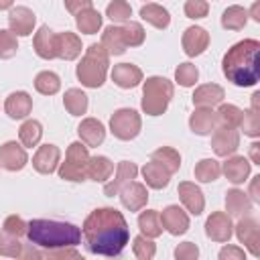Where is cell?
<instances>
[{
  "instance_id": "1",
  "label": "cell",
  "mask_w": 260,
  "mask_h": 260,
  "mask_svg": "<svg viewBox=\"0 0 260 260\" xmlns=\"http://www.w3.org/2000/svg\"><path fill=\"white\" fill-rule=\"evenodd\" d=\"M81 236L91 254L118 256L130 242V228L116 207H98L85 217Z\"/></svg>"
},
{
  "instance_id": "2",
  "label": "cell",
  "mask_w": 260,
  "mask_h": 260,
  "mask_svg": "<svg viewBox=\"0 0 260 260\" xmlns=\"http://www.w3.org/2000/svg\"><path fill=\"white\" fill-rule=\"evenodd\" d=\"M221 71L236 87H252L260 79V43L256 39L238 41L221 59Z\"/></svg>"
},
{
  "instance_id": "3",
  "label": "cell",
  "mask_w": 260,
  "mask_h": 260,
  "mask_svg": "<svg viewBox=\"0 0 260 260\" xmlns=\"http://www.w3.org/2000/svg\"><path fill=\"white\" fill-rule=\"evenodd\" d=\"M26 238L32 246L45 250L75 248L81 242V228L59 219H30L26 225Z\"/></svg>"
},
{
  "instance_id": "4",
  "label": "cell",
  "mask_w": 260,
  "mask_h": 260,
  "mask_svg": "<svg viewBox=\"0 0 260 260\" xmlns=\"http://www.w3.org/2000/svg\"><path fill=\"white\" fill-rule=\"evenodd\" d=\"M108 67H110V55L104 51L102 45L93 43L85 49V55L81 57L79 65L75 67V75L83 87L98 89L106 81Z\"/></svg>"
},
{
  "instance_id": "5",
  "label": "cell",
  "mask_w": 260,
  "mask_h": 260,
  "mask_svg": "<svg viewBox=\"0 0 260 260\" xmlns=\"http://www.w3.org/2000/svg\"><path fill=\"white\" fill-rule=\"evenodd\" d=\"M173 93H175V85L167 77H160V75L146 77V81L142 83V100H140L142 112L146 116L165 114L173 100Z\"/></svg>"
},
{
  "instance_id": "6",
  "label": "cell",
  "mask_w": 260,
  "mask_h": 260,
  "mask_svg": "<svg viewBox=\"0 0 260 260\" xmlns=\"http://www.w3.org/2000/svg\"><path fill=\"white\" fill-rule=\"evenodd\" d=\"M89 162V152L83 142H71L65 152V162H59V177L71 183L85 181V169Z\"/></svg>"
},
{
  "instance_id": "7",
  "label": "cell",
  "mask_w": 260,
  "mask_h": 260,
  "mask_svg": "<svg viewBox=\"0 0 260 260\" xmlns=\"http://www.w3.org/2000/svg\"><path fill=\"white\" fill-rule=\"evenodd\" d=\"M140 128H142V118L132 108H120L110 118V132L118 140H132V138H136L140 134Z\"/></svg>"
},
{
  "instance_id": "8",
  "label": "cell",
  "mask_w": 260,
  "mask_h": 260,
  "mask_svg": "<svg viewBox=\"0 0 260 260\" xmlns=\"http://www.w3.org/2000/svg\"><path fill=\"white\" fill-rule=\"evenodd\" d=\"M232 234H234V223H232V217L225 211H213L205 219V236L211 242L225 244V242H230Z\"/></svg>"
},
{
  "instance_id": "9",
  "label": "cell",
  "mask_w": 260,
  "mask_h": 260,
  "mask_svg": "<svg viewBox=\"0 0 260 260\" xmlns=\"http://www.w3.org/2000/svg\"><path fill=\"white\" fill-rule=\"evenodd\" d=\"M37 16L28 6H12L8 12V30L14 37H28L35 30Z\"/></svg>"
},
{
  "instance_id": "10",
  "label": "cell",
  "mask_w": 260,
  "mask_h": 260,
  "mask_svg": "<svg viewBox=\"0 0 260 260\" xmlns=\"http://www.w3.org/2000/svg\"><path fill=\"white\" fill-rule=\"evenodd\" d=\"M26 162H28L26 150L16 140H8L0 146V167L2 169L16 173V171H22L26 167Z\"/></svg>"
},
{
  "instance_id": "11",
  "label": "cell",
  "mask_w": 260,
  "mask_h": 260,
  "mask_svg": "<svg viewBox=\"0 0 260 260\" xmlns=\"http://www.w3.org/2000/svg\"><path fill=\"white\" fill-rule=\"evenodd\" d=\"M211 148L217 156H232L240 148V132L217 126L211 132Z\"/></svg>"
},
{
  "instance_id": "12",
  "label": "cell",
  "mask_w": 260,
  "mask_h": 260,
  "mask_svg": "<svg viewBox=\"0 0 260 260\" xmlns=\"http://www.w3.org/2000/svg\"><path fill=\"white\" fill-rule=\"evenodd\" d=\"M158 215L162 230H167L171 236H183L189 230V215L179 205H167Z\"/></svg>"
},
{
  "instance_id": "13",
  "label": "cell",
  "mask_w": 260,
  "mask_h": 260,
  "mask_svg": "<svg viewBox=\"0 0 260 260\" xmlns=\"http://www.w3.org/2000/svg\"><path fill=\"white\" fill-rule=\"evenodd\" d=\"M258 219L252 217V215H244L238 219L236 223V236L240 240V244L246 246V250L252 254V256H258L260 250H258Z\"/></svg>"
},
{
  "instance_id": "14",
  "label": "cell",
  "mask_w": 260,
  "mask_h": 260,
  "mask_svg": "<svg viewBox=\"0 0 260 260\" xmlns=\"http://www.w3.org/2000/svg\"><path fill=\"white\" fill-rule=\"evenodd\" d=\"M181 45L187 57H199L209 47V32L203 26H189L183 32Z\"/></svg>"
},
{
  "instance_id": "15",
  "label": "cell",
  "mask_w": 260,
  "mask_h": 260,
  "mask_svg": "<svg viewBox=\"0 0 260 260\" xmlns=\"http://www.w3.org/2000/svg\"><path fill=\"white\" fill-rule=\"evenodd\" d=\"M59 160H61V150L55 144H43L37 148L35 156H32V167L37 173L41 175H51L59 169Z\"/></svg>"
},
{
  "instance_id": "16",
  "label": "cell",
  "mask_w": 260,
  "mask_h": 260,
  "mask_svg": "<svg viewBox=\"0 0 260 260\" xmlns=\"http://www.w3.org/2000/svg\"><path fill=\"white\" fill-rule=\"evenodd\" d=\"M136 175H138L136 162H132V160H120L118 162V169H116V177L104 185V195H108V197L118 195L122 191V187H126L128 183H132L136 179Z\"/></svg>"
},
{
  "instance_id": "17",
  "label": "cell",
  "mask_w": 260,
  "mask_h": 260,
  "mask_svg": "<svg viewBox=\"0 0 260 260\" xmlns=\"http://www.w3.org/2000/svg\"><path fill=\"white\" fill-rule=\"evenodd\" d=\"M177 193H179V199L181 203L185 205V209L193 215H201L203 209H205V197H203V191L191 183V181H183L179 183L177 187Z\"/></svg>"
},
{
  "instance_id": "18",
  "label": "cell",
  "mask_w": 260,
  "mask_h": 260,
  "mask_svg": "<svg viewBox=\"0 0 260 260\" xmlns=\"http://www.w3.org/2000/svg\"><path fill=\"white\" fill-rule=\"evenodd\" d=\"M112 81L122 89H132L142 83V69L134 63H118L112 69Z\"/></svg>"
},
{
  "instance_id": "19",
  "label": "cell",
  "mask_w": 260,
  "mask_h": 260,
  "mask_svg": "<svg viewBox=\"0 0 260 260\" xmlns=\"http://www.w3.org/2000/svg\"><path fill=\"white\" fill-rule=\"evenodd\" d=\"M120 201H122V205H124L128 211H140L142 207H146V201H148L146 185H142V183H138V181L128 183V185L122 187V191H120Z\"/></svg>"
},
{
  "instance_id": "20",
  "label": "cell",
  "mask_w": 260,
  "mask_h": 260,
  "mask_svg": "<svg viewBox=\"0 0 260 260\" xmlns=\"http://www.w3.org/2000/svg\"><path fill=\"white\" fill-rule=\"evenodd\" d=\"M32 47H35V53L41 57V59H55L57 57V32H53L47 24H43L37 32H35V39H32Z\"/></svg>"
},
{
  "instance_id": "21",
  "label": "cell",
  "mask_w": 260,
  "mask_h": 260,
  "mask_svg": "<svg viewBox=\"0 0 260 260\" xmlns=\"http://www.w3.org/2000/svg\"><path fill=\"white\" fill-rule=\"evenodd\" d=\"M250 169H252V162L246 156H236V154L228 156V160L221 165V173L234 185H242L244 181H248Z\"/></svg>"
},
{
  "instance_id": "22",
  "label": "cell",
  "mask_w": 260,
  "mask_h": 260,
  "mask_svg": "<svg viewBox=\"0 0 260 260\" xmlns=\"http://www.w3.org/2000/svg\"><path fill=\"white\" fill-rule=\"evenodd\" d=\"M189 128L197 136H207L217 128V118L211 108H195L189 116Z\"/></svg>"
},
{
  "instance_id": "23",
  "label": "cell",
  "mask_w": 260,
  "mask_h": 260,
  "mask_svg": "<svg viewBox=\"0 0 260 260\" xmlns=\"http://www.w3.org/2000/svg\"><path fill=\"white\" fill-rule=\"evenodd\" d=\"M225 98V91L221 85L217 83H203L199 87H195L193 91V106L195 108H213L217 104H221V100Z\"/></svg>"
},
{
  "instance_id": "24",
  "label": "cell",
  "mask_w": 260,
  "mask_h": 260,
  "mask_svg": "<svg viewBox=\"0 0 260 260\" xmlns=\"http://www.w3.org/2000/svg\"><path fill=\"white\" fill-rule=\"evenodd\" d=\"M32 110V98L26 91H12L4 102V112L12 120H22Z\"/></svg>"
},
{
  "instance_id": "25",
  "label": "cell",
  "mask_w": 260,
  "mask_h": 260,
  "mask_svg": "<svg viewBox=\"0 0 260 260\" xmlns=\"http://www.w3.org/2000/svg\"><path fill=\"white\" fill-rule=\"evenodd\" d=\"M77 134H79L81 142L87 148L89 146H100L104 142V138H106V126L98 118H85L77 126Z\"/></svg>"
},
{
  "instance_id": "26",
  "label": "cell",
  "mask_w": 260,
  "mask_h": 260,
  "mask_svg": "<svg viewBox=\"0 0 260 260\" xmlns=\"http://www.w3.org/2000/svg\"><path fill=\"white\" fill-rule=\"evenodd\" d=\"M252 201L250 197L242 191V189H230L225 193V213L230 217H244V215H250L252 211Z\"/></svg>"
},
{
  "instance_id": "27",
  "label": "cell",
  "mask_w": 260,
  "mask_h": 260,
  "mask_svg": "<svg viewBox=\"0 0 260 260\" xmlns=\"http://www.w3.org/2000/svg\"><path fill=\"white\" fill-rule=\"evenodd\" d=\"M114 173V162L104 156V154H95V156H89V162H87V169H85V179L89 181H95V183H106Z\"/></svg>"
},
{
  "instance_id": "28",
  "label": "cell",
  "mask_w": 260,
  "mask_h": 260,
  "mask_svg": "<svg viewBox=\"0 0 260 260\" xmlns=\"http://www.w3.org/2000/svg\"><path fill=\"white\" fill-rule=\"evenodd\" d=\"M81 55V39L75 32H59L57 35V57L63 61H73Z\"/></svg>"
},
{
  "instance_id": "29",
  "label": "cell",
  "mask_w": 260,
  "mask_h": 260,
  "mask_svg": "<svg viewBox=\"0 0 260 260\" xmlns=\"http://www.w3.org/2000/svg\"><path fill=\"white\" fill-rule=\"evenodd\" d=\"M140 18L146 20L148 24H152L154 28H160L165 30L169 24H171V16H169V10L156 2H148V4H142L140 6Z\"/></svg>"
},
{
  "instance_id": "30",
  "label": "cell",
  "mask_w": 260,
  "mask_h": 260,
  "mask_svg": "<svg viewBox=\"0 0 260 260\" xmlns=\"http://www.w3.org/2000/svg\"><path fill=\"white\" fill-rule=\"evenodd\" d=\"M102 47H104V51L112 57V55H124L126 53V43H124V37H122V28L120 26H116V24H110V26H106L104 28V32H102V43H100Z\"/></svg>"
},
{
  "instance_id": "31",
  "label": "cell",
  "mask_w": 260,
  "mask_h": 260,
  "mask_svg": "<svg viewBox=\"0 0 260 260\" xmlns=\"http://www.w3.org/2000/svg\"><path fill=\"white\" fill-rule=\"evenodd\" d=\"M215 118H217V126L238 130L242 126L244 110L238 108V106H234V104H219V108L215 112Z\"/></svg>"
},
{
  "instance_id": "32",
  "label": "cell",
  "mask_w": 260,
  "mask_h": 260,
  "mask_svg": "<svg viewBox=\"0 0 260 260\" xmlns=\"http://www.w3.org/2000/svg\"><path fill=\"white\" fill-rule=\"evenodd\" d=\"M150 160L158 162L169 175H173V173H177L181 169V154L173 146H160V148H156L150 154Z\"/></svg>"
},
{
  "instance_id": "33",
  "label": "cell",
  "mask_w": 260,
  "mask_h": 260,
  "mask_svg": "<svg viewBox=\"0 0 260 260\" xmlns=\"http://www.w3.org/2000/svg\"><path fill=\"white\" fill-rule=\"evenodd\" d=\"M142 177H144V181L150 189H165L171 181V175L154 160H150L142 167Z\"/></svg>"
},
{
  "instance_id": "34",
  "label": "cell",
  "mask_w": 260,
  "mask_h": 260,
  "mask_svg": "<svg viewBox=\"0 0 260 260\" xmlns=\"http://www.w3.org/2000/svg\"><path fill=\"white\" fill-rule=\"evenodd\" d=\"M138 228L140 234L144 238H158L162 234V223H160V215L156 209H146L138 215Z\"/></svg>"
},
{
  "instance_id": "35",
  "label": "cell",
  "mask_w": 260,
  "mask_h": 260,
  "mask_svg": "<svg viewBox=\"0 0 260 260\" xmlns=\"http://www.w3.org/2000/svg\"><path fill=\"white\" fill-rule=\"evenodd\" d=\"M75 24H77V28L83 35H95L102 28V14L93 6L91 8H85V10H81V12L75 14Z\"/></svg>"
},
{
  "instance_id": "36",
  "label": "cell",
  "mask_w": 260,
  "mask_h": 260,
  "mask_svg": "<svg viewBox=\"0 0 260 260\" xmlns=\"http://www.w3.org/2000/svg\"><path fill=\"white\" fill-rule=\"evenodd\" d=\"M246 22H248V10L244 6L232 4L221 14V26L228 30H242L246 26Z\"/></svg>"
},
{
  "instance_id": "37",
  "label": "cell",
  "mask_w": 260,
  "mask_h": 260,
  "mask_svg": "<svg viewBox=\"0 0 260 260\" xmlns=\"http://www.w3.org/2000/svg\"><path fill=\"white\" fill-rule=\"evenodd\" d=\"M87 95H85V91H81L79 87H71V89H67L65 91V95H63V106H65V110L71 114V116H81V114H85L87 112Z\"/></svg>"
},
{
  "instance_id": "38",
  "label": "cell",
  "mask_w": 260,
  "mask_h": 260,
  "mask_svg": "<svg viewBox=\"0 0 260 260\" xmlns=\"http://www.w3.org/2000/svg\"><path fill=\"white\" fill-rule=\"evenodd\" d=\"M258 98H260V93L256 91L254 95H252V108L250 110H244V118H242V130H244V134L246 136H250V138H256L258 134H260V118H258Z\"/></svg>"
},
{
  "instance_id": "39",
  "label": "cell",
  "mask_w": 260,
  "mask_h": 260,
  "mask_svg": "<svg viewBox=\"0 0 260 260\" xmlns=\"http://www.w3.org/2000/svg\"><path fill=\"white\" fill-rule=\"evenodd\" d=\"M18 138H20V144L26 146V148H32L41 142L43 138V126L39 120H24L22 126L18 128Z\"/></svg>"
},
{
  "instance_id": "40",
  "label": "cell",
  "mask_w": 260,
  "mask_h": 260,
  "mask_svg": "<svg viewBox=\"0 0 260 260\" xmlns=\"http://www.w3.org/2000/svg\"><path fill=\"white\" fill-rule=\"evenodd\" d=\"M193 173H195V179H197V181H201V183H211V181L219 179V175H221V165H219L215 158H201V160L195 165Z\"/></svg>"
},
{
  "instance_id": "41",
  "label": "cell",
  "mask_w": 260,
  "mask_h": 260,
  "mask_svg": "<svg viewBox=\"0 0 260 260\" xmlns=\"http://www.w3.org/2000/svg\"><path fill=\"white\" fill-rule=\"evenodd\" d=\"M35 89L43 95H55L61 89V79L53 71H41L35 77Z\"/></svg>"
},
{
  "instance_id": "42",
  "label": "cell",
  "mask_w": 260,
  "mask_h": 260,
  "mask_svg": "<svg viewBox=\"0 0 260 260\" xmlns=\"http://www.w3.org/2000/svg\"><path fill=\"white\" fill-rule=\"evenodd\" d=\"M120 28H122V37H124L126 47H140L144 43V28H142L140 22L128 20Z\"/></svg>"
},
{
  "instance_id": "43",
  "label": "cell",
  "mask_w": 260,
  "mask_h": 260,
  "mask_svg": "<svg viewBox=\"0 0 260 260\" xmlns=\"http://www.w3.org/2000/svg\"><path fill=\"white\" fill-rule=\"evenodd\" d=\"M199 79V69L193 63H179V67L175 69V81L181 87H193Z\"/></svg>"
},
{
  "instance_id": "44",
  "label": "cell",
  "mask_w": 260,
  "mask_h": 260,
  "mask_svg": "<svg viewBox=\"0 0 260 260\" xmlns=\"http://www.w3.org/2000/svg\"><path fill=\"white\" fill-rule=\"evenodd\" d=\"M132 252L136 260H152L156 254V244L150 238H144L142 234L132 240Z\"/></svg>"
},
{
  "instance_id": "45",
  "label": "cell",
  "mask_w": 260,
  "mask_h": 260,
  "mask_svg": "<svg viewBox=\"0 0 260 260\" xmlns=\"http://www.w3.org/2000/svg\"><path fill=\"white\" fill-rule=\"evenodd\" d=\"M106 16L112 22H128L130 16H132V8L124 0H114V2H110L106 6Z\"/></svg>"
},
{
  "instance_id": "46",
  "label": "cell",
  "mask_w": 260,
  "mask_h": 260,
  "mask_svg": "<svg viewBox=\"0 0 260 260\" xmlns=\"http://www.w3.org/2000/svg\"><path fill=\"white\" fill-rule=\"evenodd\" d=\"M22 246L24 244H20L18 238H14V236H10L6 232H0V256L16 260L20 256V252H22Z\"/></svg>"
},
{
  "instance_id": "47",
  "label": "cell",
  "mask_w": 260,
  "mask_h": 260,
  "mask_svg": "<svg viewBox=\"0 0 260 260\" xmlns=\"http://www.w3.org/2000/svg\"><path fill=\"white\" fill-rule=\"evenodd\" d=\"M18 51V41L16 37L6 30V28H0V59H12Z\"/></svg>"
},
{
  "instance_id": "48",
  "label": "cell",
  "mask_w": 260,
  "mask_h": 260,
  "mask_svg": "<svg viewBox=\"0 0 260 260\" xmlns=\"http://www.w3.org/2000/svg\"><path fill=\"white\" fill-rule=\"evenodd\" d=\"M26 225L28 223L20 215H8L4 219V223H2V232H6V234H10V236L20 240L22 236H26Z\"/></svg>"
},
{
  "instance_id": "49",
  "label": "cell",
  "mask_w": 260,
  "mask_h": 260,
  "mask_svg": "<svg viewBox=\"0 0 260 260\" xmlns=\"http://www.w3.org/2000/svg\"><path fill=\"white\" fill-rule=\"evenodd\" d=\"M183 10H185V16L187 18H203V16H207V12H209V4L205 2V0H187L185 2V6H183Z\"/></svg>"
},
{
  "instance_id": "50",
  "label": "cell",
  "mask_w": 260,
  "mask_h": 260,
  "mask_svg": "<svg viewBox=\"0 0 260 260\" xmlns=\"http://www.w3.org/2000/svg\"><path fill=\"white\" fill-rule=\"evenodd\" d=\"M173 254L175 260H199V248L193 242H181Z\"/></svg>"
},
{
  "instance_id": "51",
  "label": "cell",
  "mask_w": 260,
  "mask_h": 260,
  "mask_svg": "<svg viewBox=\"0 0 260 260\" xmlns=\"http://www.w3.org/2000/svg\"><path fill=\"white\" fill-rule=\"evenodd\" d=\"M45 260H85L75 248H59V250H47Z\"/></svg>"
},
{
  "instance_id": "52",
  "label": "cell",
  "mask_w": 260,
  "mask_h": 260,
  "mask_svg": "<svg viewBox=\"0 0 260 260\" xmlns=\"http://www.w3.org/2000/svg\"><path fill=\"white\" fill-rule=\"evenodd\" d=\"M217 260H246V252H244V248H240V246L225 244V246L219 250Z\"/></svg>"
},
{
  "instance_id": "53",
  "label": "cell",
  "mask_w": 260,
  "mask_h": 260,
  "mask_svg": "<svg viewBox=\"0 0 260 260\" xmlns=\"http://www.w3.org/2000/svg\"><path fill=\"white\" fill-rule=\"evenodd\" d=\"M16 260H45V254L41 252V248L32 246V244H24L22 246V252Z\"/></svg>"
},
{
  "instance_id": "54",
  "label": "cell",
  "mask_w": 260,
  "mask_h": 260,
  "mask_svg": "<svg viewBox=\"0 0 260 260\" xmlns=\"http://www.w3.org/2000/svg\"><path fill=\"white\" fill-rule=\"evenodd\" d=\"M91 6H93L91 0H67L65 2V10H69L73 16L81 10H85V8H91Z\"/></svg>"
},
{
  "instance_id": "55",
  "label": "cell",
  "mask_w": 260,
  "mask_h": 260,
  "mask_svg": "<svg viewBox=\"0 0 260 260\" xmlns=\"http://www.w3.org/2000/svg\"><path fill=\"white\" fill-rule=\"evenodd\" d=\"M258 185H260V175L252 179V183H250V193H246V195L250 197V201H252V203H260V193H258Z\"/></svg>"
},
{
  "instance_id": "56",
  "label": "cell",
  "mask_w": 260,
  "mask_h": 260,
  "mask_svg": "<svg viewBox=\"0 0 260 260\" xmlns=\"http://www.w3.org/2000/svg\"><path fill=\"white\" fill-rule=\"evenodd\" d=\"M252 14V18L256 20V22H260V2H254L252 4V8H250V12H248V16Z\"/></svg>"
},
{
  "instance_id": "57",
  "label": "cell",
  "mask_w": 260,
  "mask_h": 260,
  "mask_svg": "<svg viewBox=\"0 0 260 260\" xmlns=\"http://www.w3.org/2000/svg\"><path fill=\"white\" fill-rule=\"evenodd\" d=\"M258 142H254L252 146H250V156H252V160H254V165H260V154H258Z\"/></svg>"
},
{
  "instance_id": "58",
  "label": "cell",
  "mask_w": 260,
  "mask_h": 260,
  "mask_svg": "<svg viewBox=\"0 0 260 260\" xmlns=\"http://www.w3.org/2000/svg\"><path fill=\"white\" fill-rule=\"evenodd\" d=\"M12 6H14V4H12V2H10V0H4V2H0V10H6V8H8V10H10V8H12Z\"/></svg>"
}]
</instances>
